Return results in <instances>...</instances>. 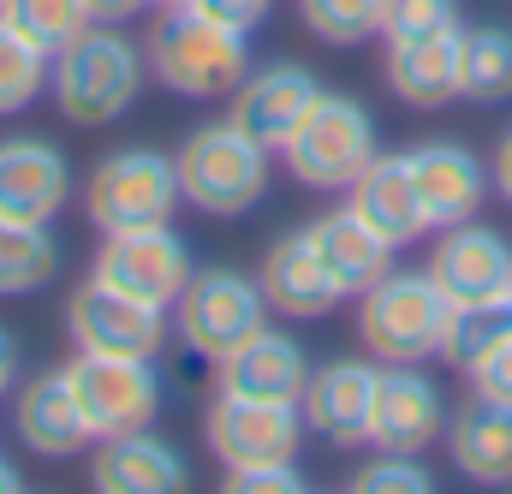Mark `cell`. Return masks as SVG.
<instances>
[{
  "mask_svg": "<svg viewBox=\"0 0 512 494\" xmlns=\"http://www.w3.org/2000/svg\"><path fill=\"white\" fill-rule=\"evenodd\" d=\"M149 6H179V0H149Z\"/></svg>",
  "mask_w": 512,
  "mask_h": 494,
  "instance_id": "cell-40",
  "label": "cell"
},
{
  "mask_svg": "<svg viewBox=\"0 0 512 494\" xmlns=\"http://www.w3.org/2000/svg\"><path fill=\"white\" fill-rule=\"evenodd\" d=\"M215 381H221V393L292 399V405H298V393H304V381H310V358H304V346H298L292 334L256 328L239 352H227V358L215 364Z\"/></svg>",
  "mask_w": 512,
  "mask_h": 494,
  "instance_id": "cell-22",
  "label": "cell"
},
{
  "mask_svg": "<svg viewBox=\"0 0 512 494\" xmlns=\"http://www.w3.org/2000/svg\"><path fill=\"white\" fill-rule=\"evenodd\" d=\"M0 18H6L24 42H36L48 60H54L72 36L90 30V6H84V0H0Z\"/></svg>",
  "mask_w": 512,
  "mask_h": 494,
  "instance_id": "cell-29",
  "label": "cell"
},
{
  "mask_svg": "<svg viewBox=\"0 0 512 494\" xmlns=\"http://www.w3.org/2000/svg\"><path fill=\"white\" fill-rule=\"evenodd\" d=\"M316 96H322V84H316V72L310 66H298V60H274V66H251L245 72V84L227 96V120L239 125V131H251L262 149H286V137L304 125V114L316 108Z\"/></svg>",
  "mask_w": 512,
  "mask_h": 494,
  "instance_id": "cell-13",
  "label": "cell"
},
{
  "mask_svg": "<svg viewBox=\"0 0 512 494\" xmlns=\"http://www.w3.org/2000/svg\"><path fill=\"white\" fill-rule=\"evenodd\" d=\"M72 393L102 435H126V429H149L161 417V375H155V358H102V352H78L72 364Z\"/></svg>",
  "mask_w": 512,
  "mask_h": 494,
  "instance_id": "cell-10",
  "label": "cell"
},
{
  "mask_svg": "<svg viewBox=\"0 0 512 494\" xmlns=\"http://www.w3.org/2000/svg\"><path fill=\"white\" fill-rule=\"evenodd\" d=\"M465 30V24H459ZM459 30H435V36H405L387 42V90L405 108H447L459 96Z\"/></svg>",
  "mask_w": 512,
  "mask_h": 494,
  "instance_id": "cell-23",
  "label": "cell"
},
{
  "mask_svg": "<svg viewBox=\"0 0 512 494\" xmlns=\"http://www.w3.org/2000/svg\"><path fill=\"white\" fill-rule=\"evenodd\" d=\"M143 78H149V60L131 36H120V24H90L48 60V96H54L60 120L78 131H102V125L126 120L137 108Z\"/></svg>",
  "mask_w": 512,
  "mask_h": 494,
  "instance_id": "cell-2",
  "label": "cell"
},
{
  "mask_svg": "<svg viewBox=\"0 0 512 494\" xmlns=\"http://www.w3.org/2000/svg\"><path fill=\"white\" fill-rule=\"evenodd\" d=\"M447 310L453 304L429 280V268H387L370 292H358V340L376 364H429L441 358Z\"/></svg>",
  "mask_w": 512,
  "mask_h": 494,
  "instance_id": "cell-4",
  "label": "cell"
},
{
  "mask_svg": "<svg viewBox=\"0 0 512 494\" xmlns=\"http://www.w3.org/2000/svg\"><path fill=\"white\" fill-rule=\"evenodd\" d=\"M256 328H268V298H262V280L239 274V268L191 274L179 304H173V334L203 364H221L227 352H239Z\"/></svg>",
  "mask_w": 512,
  "mask_h": 494,
  "instance_id": "cell-7",
  "label": "cell"
},
{
  "mask_svg": "<svg viewBox=\"0 0 512 494\" xmlns=\"http://www.w3.org/2000/svg\"><path fill=\"white\" fill-rule=\"evenodd\" d=\"M459 96L465 102H512V30L507 24L459 30Z\"/></svg>",
  "mask_w": 512,
  "mask_h": 494,
  "instance_id": "cell-27",
  "label": "cell"
},
{
  "mask_svg": "<svg viewBox=\"0 0 512 494\" xmlns=\"http://www.w3.org/2000/svg\"><path fill=\"white\" fill-rule=\"evenodd\" d=\"M256 280H262L268 310H280V316H292V322H316V316H328V310L346 298V292L334 286V274L322 268V256H316V245H310L304 227H298V233H280V239L268 245Z\"/></svg>",
  "mask_w": 512,
  "mask_h": 494,
  "instance_id": "cell-20",
  "label": "cell"
},
{
  "mask_svg": "<svg viewBox=\"0 0 512 494\" xmlns=\"http://www.w3.org/2000/svg\"><path fill=\"white\" fill-rule=\"evenodd\" d=\"M376 364L364 358H328L316 364L304 393H298V411H304V429H316L328 447H370V399H376Z\"/></svg>",
  "mask_w": 512,
  "mask_h": 494,
  "instance_id": "cell-18",
  "label": "cell"
},
{
  "mask_svg": "<svg viewBox=\"0 0 512 494\" xmlns=\"http://www.w3.org/2000/svg\"><path fill=\"white\" fill-rule=\"evenodd\" d=\"M90 274H96V280H108L114 292H131V298L155 304V310H173V304H179V292H185V280H191L197 268H191L185 239H179V233H173V221H167V227L108 233L102 250H96V268H90Z\"/></svg>",
  "mask_w": 512,
  "mask_h": 494,
  "instance_id": "cell-11",
  "label": "cell"
},
{
  "mask_svg": "<svg viewBox=\"0 0 512 494\" xmlns=\"http://www.w3.org/2000/svg\"><path fill=\"white\" fill-rule=\"evenodd\" d=\"M90 6V24H126L137 6H149V0H84Z\"/></svg>",
  "mask_w": 512,
  "mask_h": 494,
  "instance_id": "cell-37",
  "label": "cell"
},
{
  "mask_svg": "<svg viewBox=\"0 0 512 494\" xmlns=\"http://www.w3.org/2000/svg\"><path fill=\"white\" fill-rule=\"evenodd\" d=\"M435 477L417 465V453H376L358 477H352V494H429Z\"/></svg>",
  "mask_w": 512,
  "mask_h": 494,
  "instance_id": "cell-33",
  "label": "cell"
},
{
  "mask_svg": "<svg viewBox=\"0 0 512 494\" xmlns=\"http://www.w3.org/2000/svg\"><path fill=\"white\" fill-rule=\"evenodd\" d=\"M376 155H382V149H376V120H370V108H364L358 96H334V90L316 96V108L304 114V125H298V131L286 137V149H280L286 173H292L298 185H310V191H346Z\"/></svg>",
  "mask_w": 512,
  "mask_h": 494,
  "instance_id": "cell-6",
  "label": "cell"
},
{
  "mask_svg": "<svg viewBox=\"0 0 512 494\" xmlns=\"http://www.w3.org/2000/svg\"><path fill=\"white\" fill-rule=\"evenodd\" d=\"M447 453H453L459 477L507 489L512 483V405L471 393V405H459L447 417Z\"/></svg>",
  "mask_w": 512,
  "mask_h": 494,
  "instance_id": "cell-24",
  "label": "cell"
},
{
  "mask_svg": "<svg viewBox=\"0 0 512 494\" xmlns=\"http://www.w3.org/2000/svg\"><path fill=\"white\" fill-rule=\"evenodd\" d=\"M12 429H18V441L36 459H54V465L90 453V441H96V429H90V417H84V405L72 393L66 364L18 381V393H12Z\"/></svg>",
  "mask_w": 512,
  "mask_h": 494,
  "instance_id": "cell-16",
  "label": "cell"
},
{
  "mask_svg": "<svg viewBox=\"0 0 512 494\" xmlns=\"http://www.w3.org/2000/svg\"><path fill=\"white\" fill-rule=\"evenodd\" d=\"M447 435L441 387L423 375V364H382L376 399H370V447L376 453H423Z\"/></svg>",
  "mask_w": 512,
  "mask_h": 494,
  "instance_id": "cell-12",
  "label": "cell"
},
{
  "mask_svg": "<svg viewBox=\"0 0 512 494\" xmlns=\"http://www.w3.org/2000/svg\"><path fill=\"white\" fill-rule=\"evenodd\" d=\"M72 203V161L48 137H6L0 143V221L48 227Z\"/></svg>",
  "mask_w": 512,
  "mask_h": 494,
  "instance_id": "cell-15",
  "label": "cell"
},
{
  "mask_svg": "<svg viewBox=\"0 0 512 494\" xmlns=\"http://www.w3.org/2000/svg\"><path fill=\"white\" fill-rule=\"evenodd\" d=\"M346 209H352L370 233H382L393 250L417 245V239L429 233V215H423V197H417V185H411L405 155H376V161L346 185Z\"/></svg>",
  "mask_w": 512,
  "mask_h": 494,
  "instance_id": "cell-21",
  "label": "cell"
},
{
  "mask_svg": "<svg viewBox=\"0 0 512 494\" xmlns=\"http://www.w3.org/2000/svg\"><path fill=\"white\" fill-rule=\"evenodd\" d=\"M489 173H495V191L512 203V131L501 137V149H495V167H489Z\"/></svg>",
  "mask_w": 512,
  "mask_h": 494,
  "instance_id": "cell-39",
  "label": "cell"
},
{
  "mask_svg": "<svg viewBox=\"0 0 512 494\" xmlns=\"http://www.w3.org/2000/svg\"><path fill=\"white\" fill-rule=\"evenodd\" d=\"M60 274V239L48 227H12L0 221V298L36 292Z\"/></svg>",
  "mask_w": 512,
  "mask_h": 494,
  "instance_id": "cell-28",
  "label": "cell"
},
{
  "mask_svg": "<svg viewBox=\"0 0 512 494\" xmlns=\"http://www.w3.org/2000/svg\"><path fill=\"white\" fill-rule=\"evenodd\" d=\"M405 167H411V185L423 197V215H429V233L441 227H459V221H477L495 173L483 167L477 149L453 143V137H429L417 149H405Z\"/></svg>",
  "mask_w": 512,
  "mask_h": 494,
  "instance_id": "cell-14",
  "label": "cell"
},
{
  "mask_svg": "<svg viewBox=\"0 0 512 494\" xmlns=\"http://www.w3.org/2000/svg\"><path fill=\"white\" fill-rule=\"evenodd\" d=\"M191 483L179 447L167 435L149 429H126V435H102L90 453V489L102 494H179Z\"/></svg>",
  "mask_w": 512,
  "mask_h": 494,
  "instance_id": "cell-19",
  "label": "cell"
},
{
  "mask_svg": "<svg viewBox=\"0 0 512 494\" xmlns=\"http://www.w3.org/2000/svg\"><path fill=\"white\" fill-rule=\"evenodd\" d=\"M143 60H149V78L185 102H215V96H233L251 72V48H245V30L197 12L191 0L179 6H155V24L143 36Z\"/></svg>",
  "mask_w": 512,
  "mask_h": 494,
  "instance_id": "cell-1",
  "label": "cell"
},
{
  "mask_svg": "<svg viewBox=\"0 0 512 494\" xmlns=\"http://www.w3.org/2000/svg\"><path fill=\"white\" fill-rule=\"evenodd\" d=\"M387 0H298V18L310 36L334 42V48H358L370 36H382Z\"/></svg>",
  "mask_w": 512,
  "mask_h": 494,
  "instance_id": "cell-31",
  "label": "cell"
},
{
  "mask_svg": "<svg viewBox=\"0 0 512 494\" xmlns=\"http://www.w3.org/2000/svg\"><path fill=\"white\" fill-rule=\"evenodd\" d=\"M18 364H24L18 358V340H12V328H0V399L18 387Z\"/></svg>",
  "mask_w": 512,
  "mask_h": 494,
  "instance_id": "cell-38",
  "label": "cell"
},
{
  "mask_svg": "<svg viewBox=\"0 0 512 494\" xmlns=\"http://www.w3.org/2000/svg\"><path fill=\"white\" fill-rule=\"evenodd\" d=\"M173 161H179L185 203L197 215H209V221H233V215H251L268 197L274 149H262L251 131H239L233 120H209L185 137V149Z\"/></svg>",
  "mask_w": 512,
  "mask_h": 494,
  "instance_id": "cell-3",
  "label": "cell"
},
{
  "mask_svg": "<svg viewBox=\"0 0 512 494\" xmlns=\"http://www.w3.org/2000/svg\"><path fill=\"white\" fill-rule=\"evenodd\" d=\"M197 12H209V18H221V24H233V30H245L251 36L256 24L268 18V6L274 0H191Z\"/></svg>",
  "mask_w": 512,
  "mask_h": 494,
  "instance_id": "cell-36",
  "label": "cell"
},
{
  "mask_svg": "<svg viewBox=\"0 0 512 494\" xmlns=\"http://www.w3.org/2000/svg\"><path fill=\"white\" fill-rule=\"evenodd\" d=\"M471 393L512 405V340H507V346H495V352H489V358L471 370Z\"/></svg>",
  "mask_w": 512,
  "mask_h": 494,
  "instance_id": "cell-35",
  "label": "cell"
},
{
  "mask_svg": "<svg viewBox=\"0 0 512 494\" xmlns=\"http://www.w3.org/2000/svg\"><path fill=\"white\" fill-rule=\"evenodd\" d=\"M429 280L447 292V304H477V298L512 292L507 233H501V227H483V221L441 227V239L429 250Z\"/></svg>",
  "mask_w": 512,
  "mask_h": 494,
  "instance_id": "cell-17",
  "label": "cell"
},
{
  "mask_svg": "<svg viewBox=\"0 0 512 494\" xmlns=\"http://www.w3.org/2000/svg\"><path fill=\"white\" fill-rule=\"evenodd\" d=\"M203 441L221 471H251V465H298L304 447V411L292 399H245V393H215L203 411Z\"/></svg>",
  "mask_w": 512,
  "mask_h": 494,
  "instance_id": "cell-8",
  "label": "cell"
},
{
  "mask_svg": "<svg viewBox=\"0 0 512 494\" xmlns=\"http://www.w3.org/2000/svg\"><path fill=\"white\" fill-rule=\"evenodd\" d=\"M66 334L78 352H102V358H155L167 346V310L114 292L108 280H84L66 298Z\"/></svg>",
  "mask_w": 512,
  "mask_h": 494,
  "instance_id": "cell-9",
  "label": "cell"
},
{
  "mask_svg": "<svg viewBox=\"0 0 512 494\" xmlns=\"http://www.w3.org/2000/svg\"><path fill=\"white\" fill-rule=\"evenodd\" d=\"M304 233H310V245H316V256H322V268L334 274V286H340L346 298L370 292L387 268H393V245H387L382 233H370L352 209H328V215H316Z\"/></svg>",
  "mask_w": 512,
  "mask_h": 494,
  "instance_id": "cell-25",
  "label": "cell"
},
{
  "mask_svg": "<svg viewBox=\"0 0 512 494\" xmlns=\"http://www.w3.org/2000/svg\"><path fill=\"white\" fill-rule=\"evenodd\" d=\"M435 30H459V0H387V12H382V42L435 36Z\"/></svg>",
  "mask_w": 512,
  "mask_h": 494,
  "instance_id": "cell-32",
  "label": "cell"
},
{
  "mask_svg": "<svg viewBox=\"0 0 512 494\" xmlns=\"http://www.w3.org/2000/svg\"><path fill=\"white\" fill-rule=\"evenodd\" d=\"M179 161L161 149H114L84 179V221L108 239L131 227H167L179 215Z\"/></svg>",
  "mask_w": 512,
  "mask_h": 494,
  "instance_id": "cell-5",
  "label": "cell"
},
{
  "mask_svg": "<svg viewBox=\"0 0 512 494\" xmlns=\"http://www.w3.org/2000/svg\"><path fill=\"white\" fill-rule=\"evenodd\" d=\"M512 340V292L501 298H477V304H453L447 310V334H441V358L459 375H471L495 346Z\"/></svg>",
  "mask_w": 512,
  "mask_h": 494,
  "instance_id": "cell-26",
  "label": "cell"
},
{
  "mask_svg": "<svg viewBox=\"0 0 512 494\" xmlns=\"http://www.w3.org/2000/svg\"><path fill=\"white\" fill-rule=\"evenodd\" d=\"M42 84H48V54L0 18V120L24 114L42 96Z\"/></svg>",
  "mask_w": 512,
  "mask_h": 494,
  "instance_id": "cell-30",
  "label": "cell"
},
{
  "mask_svg": "<svg viewBox=\"0 0 512 494\" xmlns=\"http://www.w3.org/2000/svg\"><path fill=\"white\" fill-rule=\"evenodd\" d=\"M227 489L233 494H298L304 477H298V465H251V471H227Z\"/></svg>",
  "mask_w": 512,
  "mask_h": 494,
  "instance_id": "cell-34",
  "label": "cell"
}]
</instances>
